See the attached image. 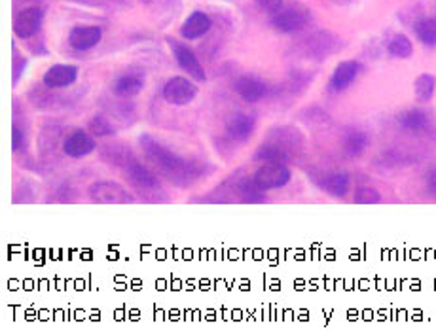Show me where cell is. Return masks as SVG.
<instances>
[{
  "instance_id": "11",
  "label": "cell",
  "mask_w": 436,
  "mask_h": 331,
  "mask_svg": "<svg viewBox=\"0 0 436 331\" xmlns=\"http://www.w3.org/2000/svg\"><path fill=\"white\" fill-rule=\"evenodd\" d=\"M307 25V13L300 8H287L273 13L272 27L279 33H298Z\"/></svg>"
},
{
  "instance_id": "24",
  "label": "cell",
  "mask_w": 436,
  "mask_h": 331,
  "mask_svg": "<svg viewBox=\"0 0 436 331\" xmlns=\"http://www.w3.org/2000/svg\"><path fill=\"white\" fill-rule=\"evenodd\" d=\"M238 193L241 195L245 202H264L266 201V191L260 190L258 185L255 184V180L247 178L241 180L238 184Z\"/></svg>"
},
{
  "instance_id": "5",
  "label": "cell",
  "mask_w": 436,
  "mask_h": 331,
  "mask_svg": "<svg viewBox=\"0 0 436 331\" xmlns=\"http://www.w3.org/2000/svg\"><path fill=\"white\" fill-rule=\"evenodd\" d=\"M91 201L93 202H102V205H131L135 201L133 193L125 190L124 185L110 182V180H99L90 185Z\"/></svg>"
},
{
  "instance_id": "31",
  "label": "cell",
  "mask_w": 436,
  "mask_h": 331,
  "mask_svg": "<svg viewBox=\"0 0 436 331\" xmlns=\"http://www.w3.org/2000/svg\"><path fill=\"white\" fill-rule=\"evenodd\" d=\"M141 2H144V4H150V2H152V0H141Z\"/></svg>"
},
{
  "instance_id": "27",
  "label": "cell",
  "mask_w": 436,
  "mask_h": 331,
  "mask_svg": "<svg viewBox=\"0 0 436 331\" xmlns=\"http://www.w3.org/2000/svg\"><path fill=\"white\" fill-rule=\"evenodd\" d=\"M14 48V45H11ZM27 68V59H23L19 53H17V50L14 48V59H11V74H14V85L19 82V78H21L23 70Z\"/></svg>"
},
{
  "instance_id": "22",
  "label": "cell",
  "mask_w": 436,
  "mask_h": 331,
  "mask_svg": "<svg viewBox=\"0 0 436 331\" xmlns=\"http://www.w3.org/2000/svg\"><path fill=\"white\" fill-rule=\"evenodd\" d=\"M387 51H389V55L397 57V59H408L414 53V44H412V40L406 34L398 33L389 40Z\"/></svg>"
},
{
  "instance_id": "23",
  "label": "cell",
  "mask_w": 436,
  "mask_h": 331,
  "mask_svg": "<svg viewBox=\"0 0 436 331\" xmlns=\"http://www.w3.org/2000/svg\"><path fill=\"white\" fill-rule=\"evenodd\" d=\"M414 33L421 44H425L427 48H436V19L427 17V19L418 21L414 27Z\"/></svg>"
},
{
  "instance_id": "26",
  "label": "cell",
  "mask_w": 436,
  "mask_h": 331,
  "mask_svg": "<svg viewBox=\"0 0 436 331\" xmlns=\"http://www.w3.org/2000/svg\"><path fill=\"white\" fill-rule=\"evenodd\" d=\"M353 201L357 205H378V202H381V193L376 188L364 185V188H358Z\"/></svg>"
},
{
  "instance_id": "32",
  "label": "cell",
  "mask_w": 436,
  "mask_h": 331,
  "mask_svg": "<svg viewBox=\"0 0 436 331\" xmlns=\"http://www.w3.org/2000/svg\"><path fill=\"white\" fill-rule=\"evenodd\" d=\"M435 19H436V17H435Z\"/></svg>"
},
{
  "instance_id": "6",
  "label": "cell",
  "mask_w": 436,
  "mask_h": 331,
  "mask_svg": "<svg viewBox=\"0 0 436 331\" xmlns=\"http://www.w3.org/2000/svg\"><path fill=\"white\" fill-rule=\"evenodd\" d=\"M199 89L198 85L190 82L188 78H182V76H175L171 78L167 84L164 85V101L173 104V107H186L190 102H193V99L198 97Z\"/></svg>"
},
{
  "instance_id": "10",
  "label": "cell",
  "mask_w": 436,
  "mask_h": 331,
  "mask_svg": "<svg viewBox=\"0 0 436 331\" xmlns=\"http://www.w3.org/2000/svg\"><path fill=\"white\" fill-rule=\"evenodd\" d=\"M235 93H238L245 102L249 104H255V102H260L262 99H266L267 93H270V87L264 80L256 78V76H250V74H245V76H239L235 80Z\"/></svg>"
},
{
  "instance_id": "19",
  "label": "cell",
  "mask_w": 436,
  "mask_h": 331,
  "mask_svg": "<svg viewBox=\"0 0 436 331\" xmlns=\"http://www.w3.org/2000/svg\"><path fill=\"white\" fill-rule=\"evenodd\" d=\"M370 144L368 135L361 129H349L341 139V150L349 158H361Z\"/></svg>"
},
{
  "instance_id": "8",
  "label": "cell",
  "mask_w": 436,
  "mask_h": 331,
  "mask_svg": "<svg viewBox=\"0 0 436 331\" xmlns=\"http://www.w3.org/2000/svg\"><path fill=\"white\" fill-rule=\"evenodd\" d=\"M95 150H97L95 136L91 135L90 131L84 129L73 131V133L65 139V144H63V152L73 159L87 158V156L95 152Z\"/></svg>"
},
{
  "instance_id": "20",
  "label": "cell",
  "mask_w": 436,
  "mask_h": 331,
  "mask_svg": "<svg viewBox=\"0 0 436 331\" xmlns=\"http://www.w3.org/2000/svg\"><path fill=\"white\" fill-rule=\"evenodd\" d=\"M321 188L324 190V193H329L330 197H336V199H344L349 193V188H351V178L347 176L346 173H334L324 176L321 180Z\"/></svg>"
},
{
  "instance_id": "28",
  "label": "cell",
  "mask_w": 436,
  "mask_h": 331,
  "mask_svg": "<svg viewBox=\"0 0 436 331\" xmlns=\"http://www.w3.org/2000/svg\"><path fill=\"white\" fill-rule=\"evenodd\" d=\"M23 142H25V135H23L21 127L17 124L11 125V152L16 153L21 150Z\"/></svg>"
},
{
  "instance_id": "18",
  "label": "cell",
  "mask_w": 436,
  "mask_h": 331,
  "mask_svg": "<svg viewBox=\"0 0 436 331\" xmlns=\"http://www.w3.org/2000/svg\"><path fill=\"white\" fill-rule=\"evenodd\" d=\"M142 87H144V78H142V74L131 72V74H124V76H119V78L114 80L112 93L116 97H119V99H133V97H137L141 93Z\"/></svg>"
},
{
  "instance_id": "25",
  "label": "cell",
  "mask_w": 436,
  "mask_h": 331,
  "mask_svg": "<svg viewBox=\"0 0 436 331\" xmlns=\"http://www.w3.org/2000/svg\"><path fill=\"white\" fill-rule=\"evenodd\" d=\"M87 131H90L91 135L95 136V139H107V136H114L116 135V129H114V125L108 121L105 116H93V118L90 119V124H87Z\"/></svg>"
},
{
  "instance_id": "30",
  "label": "cell",
  "mask_w": 436,
  "mask_h": 331,
  "mask_svg": "<svg viewBox=\"0 0 436 331\" xmlns=\"http://www.w3.org/2000/svg\"><path fill=\"white\" fill-rule=\"evenodd\" d=\"M425 188H427V191H429V193H431V195L436 199V167H432L431 170L427 173Z\"/></svg>"
},
{
  "instance_id": "29",
  "label": "cell",
  "mask_w": 436,
  "mask_h": 331,
  "mask_svg": "<svg viewBox=\"0 0 436 331\" xmlns=\"http://www.w3.org/2000/svg\"><path fill=\"white\" fill-rule=\"evenodd\" d=\"M255 2L267 13H277L285 4V0H255Z\"/></svg>"
},
{
  "instance_id": "1",
  "label": "cell",
  "mask_w": 436,
  "mask_h": 331,
  "mask_svg": "<svg viewBox=\"0 0 436 331\" xmlns=\"http://www.w3.org/2000/svg\"><path fill=\"white\" fill-rule=\"evenodd\" d=\"M302 144L304 139L294 127H279L267 133L266 142L256 152V159L289 163L290 159H294V156L302 152Z\"/></svg>"
},
{
  "instance_id": "9",
  "label": "cell",
  "mask_w": 436,
  "mask_h": 331,
  "mask_svg": "<svg viewBox=\"0 0 436 331\" xmlns=\"http://www.w3.org/2000/svg\"><path fill=\"white\" fill-rule=\"evenodd\" d=\"M42 21H44V13H42L38 6L25 8L14 19V33H16L17 38L27 40L38 33L40 27H42Z\"/></svg>"
},
{
  "instance_id": "7",
  "label": "cell",
  "mask_w": 436,
  "mask_h": 331,
  "mask_svg": "<svg viewBox=\"0 0 436 331\" xmlns=\"http://www.w3.org/2000/svg\"><path fill=\"white\" fill-rule=\"evenodd\" d=\"M167 44L171 45V53L175 57L176 65H179L188 76H192V78L198 80V82H205V80H207L205 68L201 67V63L198 61L196 53H193L186 44H181V42H176V40L173 38H167Z\"/></svg>"
},
{
  "instance_id": "15",
  "label": "cell",
  "mask_w": 436,
  "mask_h": 331,
  "mask_svg": "<svg viewBox=\"0 0 436 331\" xmlns=\"http://www.w3.org/2000/svg\"><path fill=\"white\" fill-rule=\"evenodd\" d=\"M361 70H363V67H361V63H357V61L340 63V65L336 67L332 78H330V89L334 91V93H341V91H346L347 87H349V85L357 80Z\"/></svg>"
},
{
  "instance_id": "14",
  "label": "cell",
  "mask_w": 436,
  "mask_h": 331,
  "mask_svg": "<svg viewBox=\"0 0 436 331\" xmlns=\"http://www.w3.org/2000/svg\"><path fill=\"white\" fill-rule=\"evenodd\" d=\"M398 124L403 129L415 133V135H431L432 133L431 118L421 108H410L398 114Z\"/></svg>"
},
{
  "instance_id": "3",
  "label": "cell",
  "mask_w": 436,
  "mask_h": 331,
  "mask_svg": "<svg viewBox=\"0 0 436 331\" xmlns=\"http://www.w3.org/2000/svg\"><path fill=\"white\" fill-rule=\"evenodd\" d=\"M116 165L122 167L125 178L129 180L131 184H135L141 191H158L159 190V178L156 174L142 165L139 159H135L129 152L122 153L116 161Z\"/></svg>"
},
{
  "instance_id": "13",
  "label": "cell",
  "mask_w": 436,
  "mask_h": 331,
  "mask_svg": "<svg viewBox=\"0 0 436 331\" xmlns=\"http://www.w3.org/2000/svg\"><path fill=\"white\" fill-rule=\"evenodd\" d=\"M76 78H78V67H74V65H53V67L46 70L42 82L50 89H63V87L73 85Z\"/></svg>"
},
{
  "instance_id": "21",
  "label": "cell",
  "mask_w": 436,
  "mask_h": 331,
  "mask_svg": "<svg viewBox=\"0 0 436 331\" xmlns=\"http://www.w3.org/2000/svg\"><path fill=\"white\" fill-rule=\"evenodd\" d=\"M415 99L420 102H429L436 93V78L432 74H420L414 82Z\"/></svg>"
},
{
  "instance_id": "12",
  "label": "cell",
  "mask_w": 436,
  "mask_h": 331,
  "mask_svg": "<svg viewBox=\"0 0 436 331\" xmlns=\"http://www.w3.org/2000/svg\"><path fill=\"white\" fill-rule=\"evenodd\" d=\"M102 38V28L97 25H78L68 33V44L78 51H87L95 48Z\"/></svg>"
},
{
  "instance_id": "2",
  "label": "cell",
  "mask_w": 436,
  "mask_h": 331,
  "mask_svg": "<svg viewBox=\"0 0 436 331\" xmlns=\"http://www.w3.org/2000/svg\"><path fill=\"white\" fill-rule=\"evenodd\" d=\"M139 142H141L144 156L150 159V163L161 168L171 180H175L176 184H179V180L188 178V174H190V163L184 161L179 153L171 152L169 148L159 144L156 139L148 135H142Z\"/></svg>"
},
{
  "instance_id": "17",
  "label": "cell",
  "mask_w": 436,
  "mask_h": 331,
  "mask_svg": "<svg viewBox=\"0 0 436 331\" xmlns=\"http://www.w3.org/2000/svg\"><path fill=\"white\" fill-rule=\"evenodd\" d=\"M211 25H213L211 17L205 11L196 10L186 17V21L182 23L181 36L186 40H198L209 33Z\"/></svg>"
},
{
  "instance_id": "16",
  "label": "cell",
  "mask_w": 436,
  "mask_h": 331,
  "mask_svg": "<svg viewBox=\"0 0 436 331\" xmlns=\"http://www.w3.org/2000/svg\"><path fill=\"white\" fill-rule=\"evenodd\" d=\"M256 129V121L247 114H233L226 121L228 136L235 142H247Z\"/></svg>"
},
{
  "instance_id": "4",
  "label": "cell",
  "mask_w": 436,
  "mask_h": 331,
  "mask_svg": "<svg viewBox=\"0 0 436 331\" xmlns=\"http://www.w3.org/2000/svg\"><path fill=\"white\" fill-rule=\"evenodd\" d=\"M252 180L264 191L279 190V188H285L292 180V170H290L287 163L266 161L260 168H256V173L252 174Z\"/></svg>"
}]
</instances>
